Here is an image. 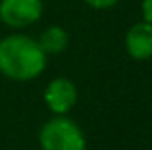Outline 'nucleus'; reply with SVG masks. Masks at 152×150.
<instances>
[{"label": "nucleus", "instance_id": "f03ea898", "mask_svg": "<svg viewBox=\"0 0 152 150\" xmlns=\"http://www.w3.org/2000/svg\"><path fill=\"white\" fill-rule=\"evenodd\" d=\"M41 144L45 150H85V137L73 121L56 117L42 127Z\"/></svg>", "mask_w": 152, "mask_h": 150}, {"label": "nucleus", "instance_id": "0eeeda50", "mask_svg": "<svg viewBox=\"0 0 152 150\" xmlns=\"http://www.w3.org/2000/svg\"><path fill=\"white\" fill-rule=\"evenodd\" d=\"M85 2L96 10H104V8H112L114 4H118V0H85Z\"/></svg>", "mask_w": 152, "mask_h": 150}, {"label": "nucleus", "instance_id": "f257e3e1", "mask_svg": "<svg viewBox=\"0 0 152 150\" xmlns=\"http://www.w3.org/2000/svg\"><path fill=\"white\" fill-rule=\"evenodd\" d=\"M45 64L46 54L39 42L23 35H12L0 41V71L10 79H33L45 69Z\"/></svg>", "mask_w": 152, "mask_h": 150}, {"label": "nucleus", "instance_id": "39448f33", "mask_svg": "<svg viewBox=\"0 0 152 150\" xmlns=\"http://www.w3.org/2000/svg\"><path fill=\"white\" fill-rule=\"evenodd\" d=\"M127 52L135 60H146L152 56V25L148 21L135 23L125 37Z\"/></svg>", "mask_w": 152, "mask_h": 150}, {"label": "nucleus", "instance_id": "423d86ee", "mask_svg": "<svg viewBox=\"0 0 152 150\" xmlns=\"http://www.w3.org/2000/svg\"><path fill=\"white\" fill-rule=\"evenodd\" d=\"M39 46L42 48V52L48 54H58L67 46V33L62 27H48L45 33L41 35Z\"/></svg>", "mask_w": 152, "mask_h": 150}, {"label": "nucleus", "instance_id": "20e7f679", "mask_svg": "<svg viewBox=\"0 0 152 150\" xmlns=\"http://www.w3.org/2000/svg\"><path fill=\"white\" fill-rule=\"evenodd\" d=\"M45 100L54 114H66L77 100V90L67 79H54L45 92Z\"/></svg>", "mask_w": 152, "mask_h": 150}, {"label": "nucleus", "instance_id": "7ed1b4c3", "mask_svg": "<svg viewBox=\"0 0 152 150\" xmlns=\"http://www.w3.org/2000/svg\"><path fill=\"white\" fill-rule=\"evenodd\" d=\"M42 14L41 0H2L0 19L10 27H27Z\"/></svg>", "mask_w": 152, "mask_h": 150}, {"label": "nucleus", "instance_id": "6e6552de", "mask_svg": "<svg viewBox=\"0 0 152 150\" xmlns=\"http://www.w3.org/2000/svg\"><path fill=\"white\" fill-rule=\"evenodd\" d=\"M142 15H145V21H148L152 25V0L142 2Z\"/></svg>", "mask_w": 152, "mask_h": 150}]
</instances>
